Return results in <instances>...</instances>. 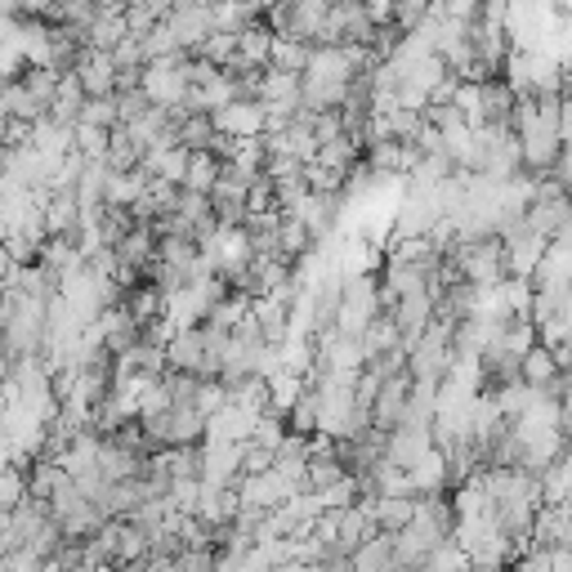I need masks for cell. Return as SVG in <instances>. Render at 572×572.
I'll return each mask as SVG.
<instances>
[{
  "label": "cell",
  "instance_id": "obj_10",
  "mask_svg": "<svg viewBox=\"0 0 572 572\" xmlns=\"http://www.w3.org/2000/svg\"><path fill=\"white\" fill-rule=\"evenodd\" d=\"M255 103H264V108H300V77H286V72L264 68Z\"/></svg>",
  "mask_w": 572,
  "mask_h": 572
},
{
  "label": "cell",
  "instance_id": "obj_2",
  "mask_svg": "<svg viewBox=\"0 0 572 572\" xmlns=\"http://www.w3.org/2000/svg\"><path fill=\"white\" fill-rule=\"evenodd\" d=\"M501 246H505V268H510V277H519V282H532V273H536V264L545 259V237H536V233H527V224H519V228H510V233H501Z\"/></svg>",
  "mask_w": 572,
  "mask_h": 572
},
{
  "label": "cell",
  "instance_id": "obj_19",
  "mask_svg": "<svg viewBox=\"0 0 572 572\" xmlns=\"http://www.w3.org/2000/svg\"><path fill=\"white\" fill-rule=\"evenodd\" d=\"M166 398L170 407H193L197 403V389H201V376H188V372H166Z\"/></svg>",
  "mask_w": 572,
  "mask_h": 572
},
{
  "label": "cell",
  "instance_id": "obj_9",
  "mask_svg": "<svg viewBox=\"0 0 572 572\" xmlns=\"http://www.w3.org/2000/svg\"><path fill=\"white\" fill-rule=\"evenodd\" d=\"M407 483H412V496L421 501V496H443L447 492V456L434 447L425 461H416L412 470H407Z\"/></svg>",
  "mask_w": 572,
  "mask_h": 572
},
{
  "label": "cell",
  "instance_id": "obj_6",
  "mask_svg": "<svg viewBox=\"0 0 572 572\" xmlns=\"http://www.w3.org/2000/svg\"><path fill=\"white\" fill-rule=\"evenodd\" d=\"M250 434H255V416L228 403L224 412H215L206 421V438L201 443H233V447H241V443H250Z\"/></svg>",
  "mask_w": 572,
  "mask_h": 572
},
{
  "label": "cell",
  "instance_id": "obj_18",
  "mask_svg": "<svg viewBox=\"0 0 572 572\" xmlns=\"http://www.w3.org/2000/svg\"><path fill=\"white\" fill-rule=\"evenodd\" d=\"M77 126H95V130H117L121 126V112H117V99H86L81 108V121Z\"/></svg>",
  "mask_w": 572,
  "mask_h": 572
},
{
  "label": "cell",
  "instance_id": "obj_21",
  "mask_svg": "<svg viewBox=\"0 0 572 572\" xmlns=\"http://www.w3.org/2000/svg\"><path fill=\"white\" fill-rule=\"evenodd\" d=\"M286 434H292V430H286V421H282V416H273V412H264V416L255 421L250 443H255V447H264V452H277V447L286 443Z\"/></svg>",
  "mask_w": 572,
  "mask_h": 572
},
{
  "label": "cell",
  "instance_id": "obj_20",
  "mask_svg": "<svg viewBox=\"0 0 572 572\" xmlns=\"http://www.w3.org/2000/svg\"><path fill=\"white\" fill-rule=\"evenodd\" d=\"M421 572H470V559H465V550H461L456 541H443V545L421 563Z\"/></svg>",
  "mask_w": 572,
  "mask_h": 572
},
{
  "label": "cell",
  "instance_id": "obj_24",
  "mask_svg": "<svg viewBox=\"0 0 572 572\" xmlns=\"http://www.w3.org/2000/svg\"><path fill=\"white\" fill-rule=\"evenodd\" d=\"M193 407H197V416H201V421H210L215 412H224V407H228V389H224L219 381H201V389H197V403H193Z\"/></svg>",
  "mask_w": 572,
  "mask_h": 572
},
{
  "label": "cell",
  "instance_id": "obj_4",
  "mask_svg": "<svg viewBox=\"0 0 572 572\" xmlns=\"http://www.w3.org/2000/svg\"><path fill=\"white\" fill-rule=\"evenodd\" d=\"M210 126H215V135H224L233 144H246V139L264 135V108L259 103H228V108L210 112Z\"/></svg>",
  "mask_w": 572,
  "mask_h": 572
},
{
  "label": "cell",
  "instance_id": "obj_27",
  "mask_svg": "<svg viewBox=\"0 0 572 572\" xmlns=\"http://www.w3.org/2000/svg\"><path fill=\"white\" fill-rule=\"evenodd\" d=\"M14 273V259H10V250H6V241H0V286H6V277Z\"/></svg>",
  "mask_w": 572,
  "mask_h": 572
},
{
  "label": "cell",
  "instance_id": "obj_26",
  "mask_svg": "<svg viewBox=\"0 0 572 572\" xmlns=\"http://www.w3.org/2000/svg\"><path fill=\"white\" fill-rule=\"evenodd\" d=\"M559 139H572V95H559Z\"/></svg>",
  "mask_w": 572,
  "mask_h": 572
},
{
  "label": "cell",
  "instance_id": "obj_1",
  "mask_svg": "<svg viewBox=\"0 0 572 572\" xmlns=\"http://www.w3.org/2000/svg\"><path fill=\"white\" fill-rule=\"evenodd\" d=\"M166 28L184 55H197L206 46V37L215 32V6H170Z\"/></svg>",
  "mask_w": 572,
  "mask_h": 572
},
{
  "label": "cell",
  "instance_id": "obj_23",
  "mask_svg": "<svg viewBox=\"0 0 572 572\" xmlns=\"http://www.w3.org/2000/svg\"><path fill=\"white\" fill-rule=\"evenodd\" d=\"M72 148H77L86 161H103V157H108V130L77 126V130H72Z\"/></svg>",
  "mask_w": 572,
  "mask_h": 572
},
{
  "label": "cell",
  "instance_id": "obj_7",
  "mask_svg": "<svg viewBox=\"0 0 572 572\" xmlns=\"http://www.w3.org/2000/svg\"><path fill=\"white\" fill-rule=\"evenodd\" d=\"M201 327H188V332H175L166 341V372H188V376H201Z\"/></svg>",
  "mask_w": 572,
  "mask_h": 572
},
{
  "label": "cell",
  "instance_id": "obj_5",
  "mask_svg": "<svg viewBox=\"0 0 572 572\" xmlns=\"http://www.w3.org/2000/svg\"><path fill=\"white\" fill-rule=\"evenodd\" d=\"M434 452V430H394V434H385V461L394 465V470H412L416 461H425Z\"/></svg>",
  "mask_w": 572,
  "mask_h": 572
},
{
  "label": "cell",
  "instance_id": "obj_13",
  "mask_svg": "<svg viewBox=\"0 0 572 572\" xmlns=\"http://www.w3.org/2000/svg\"><path fill=\"white\" fill-rule=\"evenodd\" d=\"M372 505V519H376V527L381 532H403L407 523H412V514H416V496H376V501H367Z\"/></svg>",
  "mask_w": 572,
  "mask_h": 572
},
{
  "label": "cell",
  "instance_id": "obj_11",
  "mask_svg": "<svg viewBox=\"0 0 572 572\" xmlns=\"http://www.w3.org/2000/svg\"><path fill=\"white\" fill-rule=\"evenodd\" d=\"M144 170L157 179V184H170V188H184V175H188V148H157L144 157Z\"/></svg>",
  "mask_w": 572,
  "mask_h": 572
},
{
  "label": "cell",
  "instance_id": "obj_12",
  "mask_svg": "<svg viewBox=\"0 0 572 572\" xmlns=\"http://www.w3.org/2000/svg\"><path fill=\"white\" fill-rule=\"evenodd\" d=\"M309 55H314V46H305V41H292V37H273V50H268V68H273V72H286V77H305V68H309Z\"/></svg>",
  "mask_w": 572,
  "mask_h": 572
},
{
  "label": "cell",
  "instance_id": "obj_3",
  "mask_svg": "<svg viewBox=\"0 0 572 572\" xmlns=\"http://www.w3.org/2000/svg\"><path fill=\"white\" fill-rule=\"evenodd\" d=\"M72 77L81 81L86 99H112V90H117V63H112V55H99V50H81L72 63Z\"/></svg>",
  "mask_w": 572,
  "mask_h": 572
},
{
  "label": "cell",
  "instance_id": "obj_14",
  "mask_svg": "<svg viewBox=\"0 0 572 572\" xmlns=\"http://www.w3.org/2000/svg\"><path fill=\"white\" fill-rule=\"evenodd\" d=\"M519 381H523L527 389H550V385H559V367H554V358H550V349H545V345H532V349L523 354V363H519Z\"/></svg>",
  "mask_w": 572,
  "mask_h": 572
},
{
  "label": "cell",
  "instance_id": "obj_17",
  "mask_svg": "<svg viewBox=\"0 0 572 572\" xmlns=\"http://www.w3.org/2000/svg\"><path fill=\"white\" fill-rule=\"evenodd\" d=\"M175 130H179V148H188V152H210V148H215V126H210V117H184Z\"/></svg>",
  "mask_w": 572,
  "mask_h": 572
},
{
  "label": "cell",
  "instance_id": "obj_22",
  "mask_svg": "<svg viewBox=\"0 0 572 572\" xmlns=\"http://www.w3.org/2000/svg\"><path fill=\"white\" fill-rule=\"evenodd\" d=\"M59 77H63V72H50V68H23V77H19V81H23V86H28V90L50 108V103H55V95H59Z\"/></svg>",
  "mask_w": 572,
  "mask_h": 572
},
{
  "label": "cell",
  "instance_id": "obj_15",
  "mask_svg": "<svg viewBox=\"0 0 572 572\" xmlns=\"http://www.w3.org/2000/svg\"><path fill=\"white\" fill-rule=\"evenodd\" d=\"M219 157L215 152H188V175H184V193H197V197H210L215 184H219Z\"/></svg>",
  "mask_w": 572,
  "mask_h": 572
},
{
  "label": "cell",
  "instance_id": "obj_25",
  "mask_svg": "<svg viewBox=\"0 0 572 572\" xmlns=\"http://www.w3.org/2000/svg\"><path fill=\"white\" fill-rule=\"evenodd\" d=\"M170 55H179V46H175L170 28H166V23H157V28L144 37V59H148V63H157V59H170Z\"/></svg>",
  "mask_w": 572,
  "mask_h": 572
},
{
  "label": "cell",
  "instance_id": "obj_16",
  "mask_svg": "<svg viewBox=\"0 0 572 572\" xmlns=\"http://www.w3.org/2000/svg\"><path fill=\"white\" fill-rule=\"evenodd\" d=\"M349 563H354V572H394V568H398V559H394V536H389V532H376Z\"/></svg>",
  "mask_w": 572,
  "mask_h": 572
},
{
  "label": "cell",
  "instance_id": "obj_8",
  "mask_svg": "<svg viewBox=\"0 0 572 572\" xmlns=\"http://www.w3.org/2000/svg\"><path fill=\"white\" fill-rule=\"evenodd\" d=\"M305 77H309V81H341V86H349V81H354V68H349L345 46H314Z\"/></svg>",
  "mask_w": 572,
  "mask_h": 572
}]
</instances>
